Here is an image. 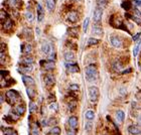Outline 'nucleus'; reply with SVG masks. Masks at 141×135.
<instances>
[{"instance_id": "nucleus-12", "label": "nucleus", "mask_w": 141, "mask_h": 135, "mask_svg": "<svg viewBox=\"0 0 141 135\" xmlns=\"http://www.w3.org/2000/svg\"><path fill=\"white\" fill-rule=\"evenodd\" d=\"M40 64L44 66L45 70H52L55 68V62H51V61H48V62H45V61H41L40 62Z\"/></svg>"}, {"instance_id": "nucleus-25", "label": "nucleus", "mask_w": 141, "mask_h": 135, "mask_svg": "<svg viewBox=\"0 0 141 135\" xmlns=\"http://www.w3.org/2000/svg\"><path fill=\"white\" fill-rule=\"evenodd\" d=\"M125 16H126V17H128V18H131L132 20H134L137 24L141 25V18L140 17H138V16H136V15H131V14H128V13H126V14H125Z\"/></svg>"}, {"instance_id": "nucleus-22", "label": "nucleus", "mask_w": 141, "mask_h": 135, "mask_svg": "<svg viewBox=\"0 0 141 135\" xmlns=\"http://www.w3.org/2000/svg\"><path fill=\"white\" fill-rule=\"evenodd\" d=\"M3 27L5 28V30H9V29H11L13 26V22L12 20L10 19V18H7V20H5V22L2 24Z\"/></svg>"}, {"instance_id": "nucleus-16", "label": "nucleus", "mask_w": 141, "mask_h": 135, "mask_svg": "<svg viewBox=\"0 0 141 135\" xmlns=\"http://www.w3.org/2000/svg\"><path fill=\"white\" fill-rule=\"evenodd\" d=\"M92 31L94 34H97V35H102L103 34V29L101 25H99L98 23H96L95 25H93V28H92Z\"/></svg>"}, {"instance_id": "nucleus-43", "label": "nucleus", "mask_w": 141, "mask_h": 135, "mask_svg": "<svg viewBox=\"0 0 141 135\" xmlns=\"http://www.w3.org/2000/svg\"><path fill=\"white\" fill-rule=\"evenodd\" d=\"M79 88H80L79 85H70V90H72V91H78L79 90Z\"/></svg>"}, {"instance_id": "nucleus-38", "label": "nucleus", "mask_w": 141, "mask_h": 135, "mask_svg": "<svg viewBox=\"0 0 141 135\" xmlns=\"http://www.w3.org/2000/svg\"><path fill=\"white\" fill-rule=\"evenodd\" d=\"M89 18H86L85 19V21H84V24H83V30L84 32L87 31V29H88V25H89Z\"/></svg>"}, {"instance_id": "nucleus-26", "label": "nucleus", "mask_w": 141, "mask_h": 135, "mask_svg": "<svg viewBox=\"0 0 141 135\" xmlns=\"http://www.w3.org/2000/svg\"><path fill=\"white\" fill-rule=\"evenodd\" d=\"M46 1V6L48 8L50 11H52L55 9V6H56V1L55 0H45Z\"/></svg>"}, {"instance_id": "nucleus-40", "label": "nucleus", "mask_w": 141, "mask_h": 135, "mask_svg": "<svg viewBox=\"0 0 141 135\" xmlns=\"http://www.w3.org/2000/svg\"><path fill=\"white\" fill-rule=\"evenodd\" d=\"M35 108H36L35 104L33 103V102H30V103H29V112H30V113H34Z\"/></svg>"}, {"instance_id": "nucleus-36", "label": "nucleus", "mask_w": 141, "mask_h": 135, "mask_svg": "<svg viewBox=\"0 0 141 135\" xmlns=\"http://www.w3.org/2000/svg\"><path fill=\"white\" fill-rule=\"evenodd\" d=\"M25 17H26V19L28 20V21H30V22H31L32 20H33V18H34V16H33V14H32L31 11H27V12L25 13Z\"/></svg>"}, {"instance_id": "nucleus-45", "label": "nucleus", "mask_w": 141, "mask_h": 135, "mask_svg": "<svg viewBox=\"0 0 141 135\" xmlns=\"http://www.w3.org/2000/svg\"><path fill=\"white\" fill-rule=\"evenodd\" d=\"M67 135H76V134H75V132H74V131L70 130V131H68V132H67Z\"/></svg>"}, {"instance_id": "nucleus-19", "label": "nucleus", "mask_w": 141, "mask_h": 135, "mask_svg": "<svg viewBox=\"0 0 141 135\" xmlns=\"http://www.w3.org/2000/svg\"><path fill=\"white\" fill-rule=\"evenodd\" d=\"M124 118H125V114H124V112L122 110H119V111L116 112V119L119 123H123Z\"/></svg>"}, {"instance_id": "nucleus-14", "label": "nucleus", "mask_w": 141, "mask_h": 135, "mask_svg": "<svg viewBox=\"0 0 141 135\" xmlns=\"http://www.w3.org/2000/svg\"><path fill=\"white\" fill-rule=\"evenodd\" d=\"M128 131H129V133L132 135H137L141 133V130L138 128L136 125H130L128 128Z\"/></svg>"}, {"instance_id": "nucleus-1", "label": "nucleus", "mask_w": 141, "mask_h": 135, "mask_svg": "<svg viewBox=\"0 0 141 135\" xmlns=\"http://www.w3.org/2000/svg\"><path fill=\"white\" fill-rule=\"evenodd\" d=\"M98 77V70L94 64H90L86 68V78L88 81H95Z\"/></svg>"}, {"instance_id": "nucleus-31", "label": "nucleus", "mask_w": 141, "mask_h": 135, "mask_svg": "<svg viewBox=\"0 0 141 135\" xmlns=\"http://www.w3.org/2000/svg\"><path fill=\"white\" fill-rule=\"evenodd\" d=\"M68 107H69V110H70V112L72 113H74L75 111H76V108H77V103L74 101V102H70L69 105H68Z\"/></svg>"}, {"instance_id": "nucleus-7", "label": "nucleus", "mask_w": 141, "mask_h": 135, "mask_svg": "<svg viewBox=\"0 0 141 135\" xmlns=\"http://www.w3.org/2000/svg\"><path fill=\"white\" fill-rule=\"evenodd\" d=\"M67 19H68V21L72 22V23H75V22H77L79 20V14L76 11H70V12H69L68 16H67Z\"/></svg>"}, {"instance_id": "nucleus-11", "label": "nucleus", "mask_w": 141, "mask_h": 135, "mask_svg": "<svg viewBox=\"0 0 141 135\" xmlns=\"http://www.w3.org/2000/svg\"><path fill=\"white\" fill-rule=\"evenodd\" d=\"M69 124H70V128L73 130H77L78 129V118L76 116H72L69 119Z\"/></svg>"}, {"instance_id": "nucleus-8", "label": "nucleus", "mask_w": 141, "mask_h": 135, "mask_svg": "<svg viewBox=\"0 0 141 135\" xmlns=\"http://www.w3.org/2000/svg\"><path fill=\"white\" fill-rule=\"evenodd\" d=\"M55 82H56V80H55V77H53L52 75L47 74V75H45V83L47 87L53 86V85H55Z\"/></svg>"}, {"instance_id": "nucleus-20", "label": "nucleus", "mask_w": 141, "mask_h": 135, "mask_svg": "<svg viewBox=\"0 0 141 135\" xmlns=\"http://www.w3.org/2000/svg\"><path fill=\"white\" fill-rule=\"evenodd\" d=\"M25 110H26L25 105L22 103V104H19L18 106H16V109H15V111H16V112H17V114L20 116V115H23V114L25 113Z\"/></svg>"}, {"instance_id": "nucleus-34", "label": "nucleus", "mask_w": 141, "mask_h": 135, "mask_svg": "<svg viewBox=\"0 0 141 135\" xmlns=\"http://www.w3.org/2000/svg\"><path fill=\"white\" fill-rule=\"evenodd\" d=\"M107 2L108 0H97V4H98V7L100 8H103L107 5Z\"/></svg>"}, {"instance_id": "nucleus-39", "label": "nucleus", "mask_w": 141, "mask_h": 135, "mask_svg": "<svg viewBox=\"0 0 141 135\" xmlns=\"http://www.w3.org/2000/svg\"><path fill=\"white\" fill-rule=\"evenodd\" d=\"M0 18H1V23H2V24L4 23V19L7 20L6 12H4V10H1V15H0Z\"/></svg>"}, {"instance_id": "nucleus-30", "label": "nucleus", "mask_w": 141, "mask_h": 135, "mask_svg": "<svg viewBox=\"0 0 141 135\" xmlns=\"http://www.w3.org/2000/svg\"><path fill=\"white\" fill-rule=\"evenodd\" d=\"M122 68H123V64H122L120 62H116V63L113 64V69H114V71H116V72L121 71Z\"/></svg>"}, {"instance_id": "nucleus-23", "label": "nucleus", "mask_w": 141, "mask_h": 135, "mask_svg": "<svg viewBox=\"0 0 141 135\" xmlns=\"http://www.w3.org/2000/svg\"><path fill=\"white\" fill-rule=\"evenodd\" d=\"M2 130H3L4 135H17L16 130H14L13 128H10V127H8V128H3Z\"/></svg>"}, {"instance_id": "nucleus-3", "label": "nucleus", "mask_w": 141, "mask_h": 135, "mask_svg": "<svg viewBox=\"0 0 141 135\" xmlns=\"http://www.w3.org/2000/svg\"><path fill=\"white\" fill-rule=\"evenodd\" d=\"M99 96H100V92L97 87L92 86L89 88V98H90V101L92 103H96L99 100Z\"/></svg>"}, {"instance_id": "nucleus-17", "label": "nucleus", "mask_w": 141, "mask_h": 135, "mask_svg": "<svg viewBox=\"0 0 141 135\" xmlns=\"http://www.w3.org/2000/svg\"><path fill=\"white\" fill-rule=\"evenodd\" d=\"M64 60L67 61V63H72L75 60V55L74 52L69 51V52H64Z\"/></svg>"}, {"instance_id": "nucleus-42", "label": "nucleus", "mask_w": 141, "mask_h": 135, "mask_svg": "<svg viewBox=\"0 0 141 135\" xmlns=\"http://www.w3.org/2000/svg\"><path fill=\"white\" fill-rule=\"evenodd\" d=\"M50 107H51V110H55V111H58V104L56 103V102H55V103H51Z\"/></svg>"}, {"instance_id": "nucleus-21", "label": "nucleus", "mask_w": 141, "mask_h": 135, "mask_svg": "<svg viewBox=\"0 0 141 135\" xmlns=\"http://www.w3.org/2000/svg\"><path fill=\"white\" fill-rule=\"evenodd\" d=\"M18 71L20 73H29V72L32 71V64H29V66H27V64H23V67H21L20 69H18Z\"/></svg>"}, {"instance_id": "nucleus-37", "label": "nucleus", "mask_w": 141, "mask_h": 135, "mask_svg": "<svg viewBox=\"0 0 141 135\" xmlns=\"http://www.w3.org/2000/svg\"><path fill=\"white\" fill-rule=\"evenodd\" d=\"M122 7H123L125 10H129V9L131 8V3H130L129 1H124V2L122 3Z\"/></svg>"}, {"instance_id": "nucleus-46", "label": "nucleus", "mask_w": 141, "mask_h": 135, "mask_svg": "<svg viewBox=\"0 0 141 135\" xmlns=\"http://www.w3.org/2000/svg\"><path fill=\"white\" fill-rule=\"evenodd\" d=\"M139 36H140V33H137V34H136L135 36H133V39H134V40H136V39H138Z\"/></svg>"}, {"instance_id": "nucleus-4", "label": "nucleus", "mask_w": 141, "mask_h": 135, "mask_svg": "<svg viewBox=\"0 0 141 135\" xmlns=\"http://www.w3.org/2000/svg\"><path fill=\"white\" fill-rule=\"evenodd\" d=\"M41 51L45 55L51 56V53H53V47H52V45L50 42H44L41 45Z\"/></svg>"}, {"instance_id": "nucleus-41", "label": "nucleus", "mask_w": 141, "mask_h": 135, "mask_svg": "<svg viewBox=\"0 0 141 135\" xmlns=\"http://www.w3.org/2000/svg\"><path fill=\"white\" fill-rule=\"evenodd\" d=\"M57 123H58V121H57V119H55V118H51V119H50V121H48V123H47V124H48L50 126H52V125H55V124H57Z\"/></svg>"}, {"instance_id": "nucleus-9", "label": "nucleus", "mask_w": 141, "mask_h": 135, "mask_svg": "<svg viewBox=\"0 0 141 135\" xmlns=\"http://www.w3.org/2000/svg\"><path fill=\"white\" fill-rule=\"evenodd\" d=\"M110 40H111V44H112L113 46H115V47H121L122 46L121 39H119L118 36H114V35H112V36L110 37Z\"/></svg>"}, {"instance_id": "nucleus-18", "label": "nucleus", "mask_w": 141, "mask_h": 135, "mask_svg": "<svg viewBox=\"0 0 141 135\" xmlns=\"http://www.w3.org/2000/svg\"><path fill=\"white\" fill-rule=\"evenodd\" d=\"M32 51V46L29 44H24L21 45V52L23 53H30Z\"/></svg>"}, {"instance_id": "nucleus-33", "label": "nucleus", "mask_w": 141, "mask_h": 135, "mask_svg": "<svg viewBox=\"0 0 141 135\" xmlns=\"http://www.w3.org/2000/svg\"><path fill=\"white\" fill-rule=\"evenodd\" d=\"M140 45H141V40H138L136 45L134 46V51H133V55L134 57H136L138 55V52H139V48H140Z\"/></svg>"}, {"instance_id": "nucleus-15", "label": "nucleus", "mask_w": 141, "mask_h": 135, "mask_svg": "<svg viewBox=\"0 0 141 135\" xmlns=\"http://www.w3.org/2000/svg\"><path fill=\"white\" fill-rule=\"evenodd\" d=\"M68 31H69V35L72 37H75V39L79 37V28L78 27H70Z\"/></svg>"}, {"instance_id": "nucleus-28", "label": "nucleus", "mask_w": 141, "mask_h": 135, "mask_svg": "<svg viewBox=\"0 0 141 135\" xmlns=\"http://www.w3.org/2000/svg\"><path fill=\"white\" fill-rule=\"evenodd\" d=\"M50 134L52 135H59L61 134V128L58 127V126H55L50 130Z\"/></svg>"}, {"instance_id": "nucleus-32", "label": "nucleus", "mask_w": 141, "mask_h": 135, "mask_svg": "<svg viewBox=\"0 0 141 135\" xmlns=\"http://www.w3.org/2000/svg\"><path fill=\"white\" fill-rule=\"evenodd\" d=\"M22 63H23V64H27V66H29V64H33V58H29V57L23 58V60H22Z\"/></svg>"}, {"instance_id": "nucleus-24", "label": "nucleus", "mask_w": 141, "mask_h": 135, "mask_svg": "<svg viewBox=\"0 0 141 135\" xmlns=\"http://www.w3.org/2000/svg\"><path fill=\"white\" fill-rule=\"evenodd\" d=\"M26 92H27V95H28V97H29L31 100H33V98H34V97H35V95H36L35 90H34L32 87H27Z\"/></svg>"}, {"instance_id": "nucleus-5", "label": "nucleus", "mask_w": 141, "mask_h": 135, "mask_svg": "<svg viewBox=\"0 0 141 135\" xmlns=\"http://www.w3.org/2000/svg\"><path fill=\"white\" fill-rule=\"evenodd\" d=\"M102 16H103L102 8L97 7L96 9H95V11H94V21H95L96 23H99V22L101 21V19H102Z\"/></svg>"}, {"instance_id": "nucleus-27", "label": "nucleus", "mask_w": 141, "mask_h": 135, "mask_svg": "<svg viewBox=\"0 0 141 135\" xmlns=\"http://www.w3.org/2000/svg\"><path fill=\"white\" fill-rule=\"evenodd\" d=\"M94 117H95V112L93 111V110H88L87 112H86V118L88 119V120H93L94 119Z\"/></svg>"}, {"instance_id": "nucleus-13", "label": "nucleus", "mask_w": 141, "mask_h": 135, "mask_svg": "<svg viewBox=\"0 0 141 135\" xmlns=\"http://www.w3.org/2000/svg\"><path fill=\"white\" fill-rule=\"evenodd\" d=\"M36 9H37V18H39V21H42L44 16H45V10H44L42 6L39 3H37Z\"/></svg>"}, {"instance_id": "nucleus-48", "label": "nucleus", "mask_w": 141, "mask_h": 135, "mask_svg": "<svg viewBox=\"0 0 141 135\" xmlns=\"http://www.w3.org/2000/svg\"><path fill=\"white\" fill-rule=\"evenodd\" d=\"M136 1H141V0H136Z\"/></svg>"}, {"instance_id": "nucleus-2", "label": "nucleus", "mask_w": 141, "mask_h": 135, "mask_svg": "<svg viewBox=\"0 0 141 135\" xmlns=\"http://www.w3.org/2000/svg\"><path fill=\"white\" fill-rule=\"evenodd\" d=\"M19 99V93L15 90H9L6 92V102L9 105H14Z\"/></svg>"}, {"instance_id": "nucleus-47", "label": "nucleus", "mask_w": 141, "mask_h": 135, "mask_svg": "<svg viewBox=\"0 0 141 135\" xmlns=\"http://www.w3.org/2000/svg\"><path fill=\"white\" fill-rule=\"evenodd\" d=\"M135 3H136V5H138V6L141 7V1H136Z\"/></svg>"}, {"instance_id": "nucleus-6", "label": "nucleus", "mask_w": 141, "mask_h": 135, "mask_svg": "<svg viewBox=\"0 0 141 135\" xmlns=\"http://www.w3.org/2000/svg\"><path fill=\"white\" fill-rule=\"evenodd\" d=\"M66 67L69 73H79L80 72V68L78 67L76 63H67Z\"/></svg>"}, {"instance_id": "nucleus-44", "label": "nucleus", "mask_w": 141, "mask_h": 135, "mask_svg": "<svg viewBox=\"0 0 141 135\" xmlns=\"http://www.w3.org/2000/svg\"><path fill=\"white\" fill-rule=\"evenodd\" d=\"M137 121H138V125L141 126V114L138 116V119H137Z\"/></svg>"}, {"instance_id": "nucleus-35", "label": "nucleus", "mask_w": 141, "mask_h": 135, "mask_svg": "<svg viewBox=\"0 0 141 135\" xmlns=\"http://www.w3.org/2000/svg\"><path fill=\"white\" fill-rule=\"evenodd\" d=\"M97 44H99V39H93V37H91V39H88V45L91 46V45H95Z\"/></svg>"}, {"instance_id": "nucleus-10", "label": "nucleus", "mask_w": 141, "mask_h": 135, "mask_svg": "<svg viewBox=\"0 0 141 135\" xmlns=\"http://www.w3.org/2000/svg\"><path fill=\"white\" fill-rule=\"evenodd\" d=\"M22 81L27 87H33L34 86V80L29 76H22Z\"/></svg>"}, {"instance_id": "nucleus-29", "label": "nucleus", "mask_w": 141, "mask_h": 135, "mask_svg": "<svg viewBox=\"0 0 141 135\" xmlns=\"http://www.w3.org/2000/svg\"><path fill=\"white\" fill-rule=\"evenodd\" d=\"M31 134L32 135H39V128L37 126V123L33 124L31 128Z\"/></svg>"}]
</instances>
